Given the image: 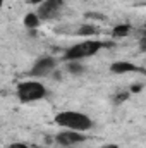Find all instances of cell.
<instances>
[{"instance_id":"1","label":"cell","mask_w":146,"mask_h":148,"mask_svg":"<svg viewBox=\"0 0 146 148\" xmlns=\"http://www.w3.org/2000/svg\"><path fill=\"white\" fill-rule=\"evenodd\" d=\"M55 122L60 127H65V129H71V131H79V133H84V131L93 127V121L86 114L77 110H64L60 114H57Z\"/></svg>"},{"instance_id":"2","label":"cell","mask_w":146,"mask_h":148,"mask_svg":"<svg viewBox=\"0 0 146 148\" xmlns=\"http://www.w3.org/2000/svg\"><path fill=\"white\" fill-rule=\"evenodd\" d=\"M103 47H105V43L103 41H98V40L81 41V43L72 45L64 53V57H65V60H81V59H86V57H91V55L98 53Z\"/></svg>"},{"instance_id":"3","label":"cell","mask_w":146,"mask_h":148,"mask_svg":"<svg viewBox=\"0 0 146 148\" xmlns=\"http://www.w3.org/2000/svg\"><path fill=\"white\" fill-rule=\"evenodd\" d=\"M46 97V88L38 81H24L17 86V98L23 103L38 102Z\"/></svg>"},{"instance_id":"4","label":"cell","mask_w":146,"mask_h":148,"mask_svg":"<svg viewBox=\"0 0 146 148\" xmlns=\"http://www.w3.org/2000/svg\"><path fill=\"white\" fill-rule=\"evenodd\" d=\"M55 140H57V143H59L60 147L67 148V147H74V145L83 143V141L86 140V134H84V133H79V131H71V129H67V131L59 133V134L55 136Z\"/></svg>"},{"instance_id":"5","label":"cell","mask_w":146,"mask_h":148,"mask_svg":"<svg viewBox=\"0 0 146 148\" xmlns=\"http://www.w3.org/2000/svg\"><path fill=\"white\" fill-rule=\"evenodd\" d=\"M62 3H64V0H45L43 3H40L36 16L40 17V21L41 19H52L59 14V10L62 9Z\"/></svg>"},{"instance_id":"6","label":"cell","mask_w":146,"mask_h":148,"mask_svg":"<svg viewBox=\"0 0 146 148\" xmlns=\"http://www.w3.org/2000/svg\"><path fill=\"white\" fill-rule=\"evenodd\" d=\"M55 69V60L52 57H43L36 60V64L33 66L31 69V76H36V77H41V76H46Z\"/></svg>"},{"instance_id":"7","label":"cell","mask_w":146,"mask_h":148,"mask_svg":"<svg viewBox=\"0 0 146 148\" xmlns=\"http://www.w3.org/2000/svg\"><path fill=\"white\" fill-rule=\"evenodd\" d=\"M110 71L113 74H126V73H134V71H139V67H136L134 64L127 62V60H117L110 66Z\"/></svg>"},{"instance_id":"8","label":"cell","mask_w":146,"mask_h":148,"mask_svg":"<svg viewBox=\"0 0 146 148\" xmlns=\"http://www.w3.org/2000/svg\"><path fill=\"white\" fill-rule=\"evenodd\" d=\"M24 26L29 29V31H35L38 26H40V17L36 16V12H29V14H26V17H24Z\"/></svg>"},{"instance_id":"9","label":"cell","mask_w":146,"mask_h":148,"mask_svg":"<svg viewBox=\"0 0 146 148\" xmlns=\"http://www.w3.org/2000/svg\"><path fill=\"white\" fill-rule=\"evenodd\" d=\"M112 33H113L115 38H124V36H127V35L131 33V26H129V24H119V26L113 28Z\"/></svg>"},{"instance_id":"10","label":"cell","mask_w":146,"mask_h":148,"mask_svg":"<svg viewBox=\"0 0 146 148\" xmlns=\"http://www.w3.org/2000/svg\"><path fill=\"white\" fill-rule=\"evenodd\" d=\"M67 71L71 74H83L84 66L81 64V60H69L67 62Z\"/></svg>"},{"instance_id":"11","label":"cell","mask_w":146,"mask_h":148,"mask_svg":"<svg viewBox=\"0 0 146 148\" xmlns=\"http://www.w3.org/2000/svg\"><path fill=\"white\" fill-rule=\"evenodd\" d=\"M96 33V28L93 24H83L77 28V35L79 36H89V35H95Z\"/></svg>"},{"instance_id":"12","label":"cell","mask_w":146,"mask_h":148,"mask_svg":"<svg viewBox=\"0 0 146 148\" xmlns=\"http://www.w3.org/2000/svg\"><path fill=\"white\" fill-rule=\"evenodd\" d=\"M9 148H28V145L26 143H12Z\"/></svg>"},{"instance_id":"13","label":"cell","mask_w":146,"mask_h":148,"mask_svg":"<svg viewBox=\"0 0 146 148\" xmlns=\"http://www.w3.org/2000/svg\"><path fill=\"white\" fill-rule=\"evenodd\" d=\"M131 90H132V91H136V93H139V91L143 90V84H134V86H132Z\"/></svg>"},{"instance_id":"14","label":"cell","mask_w":146,"mask_h":148,"mask_svg":"<svg viewBox=\"0 0 146 148\" xmlns=\"http://www.w3.org/2000/svg\"><path fill=\"white\" fill-rule=\"evenodd\" d=\"M100 148H120V147L115 145V143H107V145H103V147H100Z\"/></svg>"},{"instance_id":"15","label":"cell","mask_w":146,"mask_h":148,"mask_svg":"<svg viewBox=\"0 0 146 148\" xmlns=\"http://www.w3.org/2000/svg\"><path fill=\"white\" fill-rule=\"evenodd\" d=\"M45 0H29V3H33V5H40V3H43Z\"/></svg>"},{"instance_id":"16","label":"cell","mask_w":146,"mask_h":148,"mask_svg":"<svg viewBox=\"0 0 146 148\" xmlns=\"http://www.w3.org/2000/svg\"><path fill=\"white\" fill-rule=\"evenodd\" d=\"M2 2H3V0H0V7H2Z\"/></svg>"},{"instance_id":"17","label":"cell","mask_w":146,"mask_h":148,"mask_svg":"<svg viewBox=\"0 0 146 148\" xmlns=\"http://www.w3.org/2000/svg\"><path fill=\"white\" fill-rule=\"evenodd\" d=\"M48 148H50V147H48ZM60 148H64V147H60Z\"/></svg>"}]
</instances>
